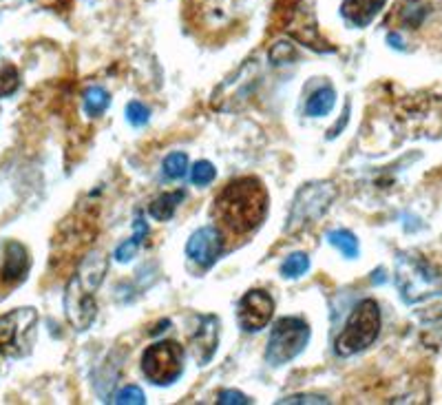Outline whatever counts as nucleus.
<instances>
[{"mask_svg": "<svg viewBox=\"0 0 442 405\" xmlns=\"http://www.w3.org/2000/svg\"><path fill=\"white\" fill-rule=\"evenodd\" d=\"M270 197L257 177H239L230 182L215 199V213L235 235H248L266 219Z\"/></svg>", "mask_w": 442, "mask_h": 405, "instance_id": "nucleus-1", "label": "nucleus"}, {"mask_svg": "<svg viewBox=\"0 0 442 405\" xmlns=\"http://www.w3.org/2000/svg\"><path fill=\"white\" fill-rule=\"evenodd\" d=\"M106 266L109 261L102 253H91L66 286L64 310L76 330H86L96 319V292L104 281Z\"/></svg>", "mask_w": 442, "mask_h": 405, "instance_id": "nucleus-2", "label": "nucleus"}, {"mask_svg": "<svg viewBox=\"0 0 442 405\" xmlns=\"http://www.w3.org/2000/svg\"><path fill=\"white\" fill-rule=\"evenodd\" d=\"M396 286L405 304H421L442 292V270L418 253H403L396 261Z\"/></svg>", "mask_w": 442, "mask_h": 405, "instance_id": "nucleus-3", "label": "nucleus"}, {"mask_svg": "<svg viewBox=\"0 0 442 405\" xmlns=\"http://www.w3.org/2000/svg\"><path fill=\"white\" fill-rule=\"evenodd\" d=\"M381 332V308L374 299H363L350 314L345 328L336 339V352L352 356L376 341Z\"/></svg>", "mask_w": 442, "mask_h": 405, "instance_id": "nucleus-4", "label": "nucleus"}, {"mask_svg": "<svg viewBox=\"0 0 442 405\" xmlns=\"http://www.w3.org/2000/svg\"><path fill=\"white\" fill-rule=\"evenodd\" d=\"M308 341H310V326L306 319H301V317L278 319L270 332L268 348H266V361L272 366H283L303 352Z\"/></svg>", "mask_w": 442, "mask_h": 405, "instance_id": "nucleus-5", "label": "nucleus"}, {"mask_svg": "<svg viewBox=\"0 0 442 405\" xmlns=\"http://www.w3.org/2000/svg\"><path fill=\"white\" fill-rule=\"evenodd\" d=\"M336 197V186L332 182H310L301 189L292 201L290 217H288V233H296L301 229L314 224Z\"/></svg>", "mask_w": 442, "mask_h": 405, "instance_id": "nucleus-6", "label": "nucleus"}, {"mask_svg": "<svg viewBox=\"0 0 442 405\" xmlns=\"http://www.w3.org/2000/svg\"><path fill=\"white\" fill-rule=\"evenodd\" d=\"M142 372L155 386H171L184 372V350L175 341H157L142 354Z\"/></svg>", "mask_w": 442, "mask_h": 405, "instance_id": "nucleus-7", "label": "nucleus"}, {"mask_svg": "<svg viewBox=\"0 0 442 405\" xmlns=\"http://www.w3.org/2000/svg\"><path fill=\"white\" fill-rule=\"evenodd\" d=\"M38 314L34 308H18L0 317V352L9 356L27 354L34 341Z\"/></svg>", "mask_w": 442, "mask_h": 405, "instance_id": "nucleus-8", "label": "nucleus"}, {"mask_svg": "<svg viewBox=\"0 0 442 405\" xmlns=\"http://www.w3.org/2000/svg\"><path fill=\"white\" fill-rule=\"evenodd\" d=\"M274 314V299L266 290H250L237 306V319L246 332L263 330Z\"/></svg>", "mask_w": 442, "mask_h": 405, "instance_id": "nucleus-9", "label": "nucleus"}, {"mask_svg": "<svg viewBox=\"0 0 442 405\" xmlns=\"http://www.w3.org/2000/svg\"><path fill=\"white\" fill-rule=\"evenodd\" d=\"M223 253V237L215 226H201L186 244V255L201 268H213Z\"/></svg>", "mask_w": 442, "mask_h": 405, "instance_id": "nucleus-10", "label": "nucleus"}, {"mask_svg": "<svg viewBox=\"0 0 442 405\" xmlns=\"http://www.w3.org/2000/svg\"><path fill=\"white\" fill-rule=\"evenodd\" d=\"M29 253L22 244L18 241H7L3 249V266H0V281L7 286H16L25 281L29 273Z\"/></svg>", "mask_w": 442, "mask_h": 405, "instance_id": "nucleus-11", "label": "nucleus"}, {"mask_svg": "<svg viewBox=\"0 0 442 405\" xmlns=\"http://www.w3.org/2000/svg\"><path fill=\"white\" fill-rule=\"evenodd\" d=\"M193 350L201 366H206L213 359L217 346H219V319L215 314H204L199 319V328L193 334Z\"/></svg>", "mask_w": 442, "mask_h": 405, "instance_id": "nucleus-12", "label": "nucleus"}, {"mask_svg": "<svg viewBox=\"0 0 442 405\" xmlns=\"http://www.w3.org/2000/svg\"><path fill=\"white\" fill-rule=\"evenodd\" d=\"M385 3L387 0H343L341 14L352 27L363 29L383 11Z\"/></svg>", "mask_w": 442, "mask_h": 405, "instance_id": "nucleus-13", "label": "nucleus"}, {"mask_svg": "<svg viewBox=\"0 0 442 405\" xmlns=\"http://www.w3.org/2000/svg\"><path fill=\"white\" fill-rule=\"evenodd\" d=\"M146 235H149V226H146V221H144L142 213H137V219H135V235H133L129 241L120 244V246H118V251H115L113 257L118 259L120 264L131 261V259L135 257L137 249H139V246H142V241L146 239Z\"/></svg>", "mask_w": 442, "mask_h": 405, "instance_id": "nucleus-14", "label": "nucleus"}, {"mask_svg": "<svg viewBox=\"0 0 442 405\" xmlns=\"http://www.w3.org/2000/svg\"><path fill=\"white\" fill-rule=\"evenodd\" d=\"M181 199H184V191H173V193L159 195L149 206V215L157 221H169L175 215V211L179 209Z\"/></svg>", "mask_w": 442, "mask_h": 405, "instance_id": "nucleus-15", "label": "nucleus"}, {"mask_svg": "<svg viewBox=\"0 0 442 405\" xmlns=\"http://www.w3.org/2000/svg\"><path fill=\"white\" fill-rule=\"evenodd\" d=\"M336 104V94L332 86H321L310 96L308 104H306V114L310 118H321V116H328L330 111Z\"/></svg>", "mask_w": 442, "mask_h": 405, "instance_id": "nucleus-16", "label": "nucleus"}, {"mask_svg": "<svg viewBox=\"0 0 442 405\" xmlns=\"http://www.w3.org/2000/svg\"><path fill=\"white\" fill-rule=\"evenodd\" d=\"M109 102H111V98L102 86H89L84 91V111L91 118L102 116L109 109Z\"/></svg>", "mask_w": 442, "mask_h": 405, "instance_id": "nucleus-17", "label": "nucleus"}, {"mask_svg": "<svg viewBox=\"0 0 442 405\" xmlns=\"http://www.w3.org/2000/svg\"><path fill=\"white\" fill-rule=\"evenodd\" d=\"M328 241L347 259H354L358 255V239L350 231H332L328 233Z\"/></svg>", "mask_w": 442, "mask_h": 405, "instance_id": "nucleus-18", "label": "nucleus"}, {"mask_svg": "<svg viewBox=\"0 0 442 405\" xmlns=\"http://www.w3.org/2000/svg\"><path fill=\"white\" fill-rule=\"evenodd\" d=\"M310 268V257L306 253H294L281 264V275L286 279H296L301 275H306Z\"/></svg>", "mask_w": 442, "mask_h": 405, "instance_id": "nucleus-19", "label": "nucleus"}, {"mask_svg": "<svg viewBox=\"0 0 442 405\" xmlns=\"http://www.w3.org/2000/svg\"><path fill=\"white\" fill-rule=\"evenodd\" d=\"M425 16H427V5L423 3V0H409V3L401 11V20L405 22L409 29L421 27Z\"/></svg>", "mask_w": 442, "mask_h": 405, "instance_id": "nucleus-20", "label": "nucleus"}, {"mask_svg": "<svg viewBox=\"0 0 442 405\" xmlns=\"http://www.w3.org/2000/svg\"><path fill=\"white\" fill-rule=\"evenodd\" d=\"M189 171V155L181 153V151H175L171 155H166L164 160V175L169 179H181Z\"/></svg>", "mask_w": 442, "mask_h": 405, "instance_id": "nucleus-21", "label": "nucleus"}, {"mask_svg": "<svg viewBox=\"0 0 442 405\" xmlns=\"http://www.w3.org/2000/svg\"><path fill=\"white\" fill-rule=\"evenodd\" d=\"M215 177H217V169L208 162V160H201L197 162L193 169H191V182L195 186H208V184H213L215 182Z\"/></svg>", "mask_w": 442, "mask_h": 405, "instance_id": "nucleus-22", "label": "nucleus"}, {"mask_svg": "<svg viewBox=\"0 0 442 405\" xmlns=\"http://www.w3.org/2000/svg\"><path fill=\"white\" fill-rule=\"evenodd\" d=\"M20 84V76L16 71V66L7 64L0 69V98H5V96H11L16 89Z\"/></svg>", "mask_w": 442, "mask_h": 405, "instance_id": "nucleus-23", "label": "nucleus"}, {"mask_svg": "<svg viewBox=\"0 0 442 405\" xmlns=\"http://www.w3.org/2000/svg\"><path fill=\"white\" fill-rule=\"evenodd\" d=\"M149 118H151V111H149L142 102L133 100V102L126 104V120H129L133 126H144V124L149 122Z\"/></svg>", "mask_w": 442, "mask_h": 405, "instance_id": "nucleus-24", "label": "nucleus"}, {"mask_svg": "<svg viewBox=\"0 0 442 405\" xmlns=\"http://www.w3.org/2000/svg\"><path fill=\"white\" fill-rule=\"evenodd\" d=\"M115 403H120V405H126V403H133V405H142L146 403V396L144 392L139 390L137 386H126L118 392V396H115Z\"/></svg>", "mask_w": 442, "mask_h": 405, "instance_id": "nucleus-25", "label": "nucleus"}, {"mask_svg": "<svg viewBox=\"0 0 442 405\" xmlns=\"http://www.w3.org/2000/svg\"><path fill=\"white\" fill-rule=\"evenodd\" d=\"M217 403H239V405H246V403H250V399L246 396V394H241V392H235V390H223L221 394H219V399H217Z\"/></svg>", "mask_w": 442, "mask_h": 405, "instance_id": "nucleus-26", "label": "nucleus"}, {"mask_svg": "<svg viewBox=\"0 0 442 405\" xmlns=\"http://www.w3.org/2000/svg\"><path fill=\"white\" fill-rule=\"evenodd\" d=\"M278 403H325V399H321V396H290V399H283Z\"/></svg>", "mask_w": 442, "mask_h": 405, "instance_id": "nucleus-27", "label": "nucleus"}, {"mask_svg": "<svg viewBox=\"0 0 442 405\" xmlns=\"http://www.w3.org/2000/svg\"><path fill=\"white\" fill-rule=\"evenodd\" d=\"M387 42L391 44V47L403 49V40H401V36H398V34H389V36H387Z\"/></svg>", "mask_w": 442, "mask_h": 405, "instance_id": "nucleus-28", "label": "nucleus"}, {"mask_svg": "<svg viewBox=\"0 0 442 405\" xmlns=\"http://www.w3.org/2000/svg\"><path fill=\"white\" fill-rule=\"evenodd\" d=\"M436 317H440V319H442V306H440V308H436Z\"/></svg>", "mask_w": 442, "mask_h": 405, "instance_id": "nucleus-29", "label": "nucleus"}]
</instances>
